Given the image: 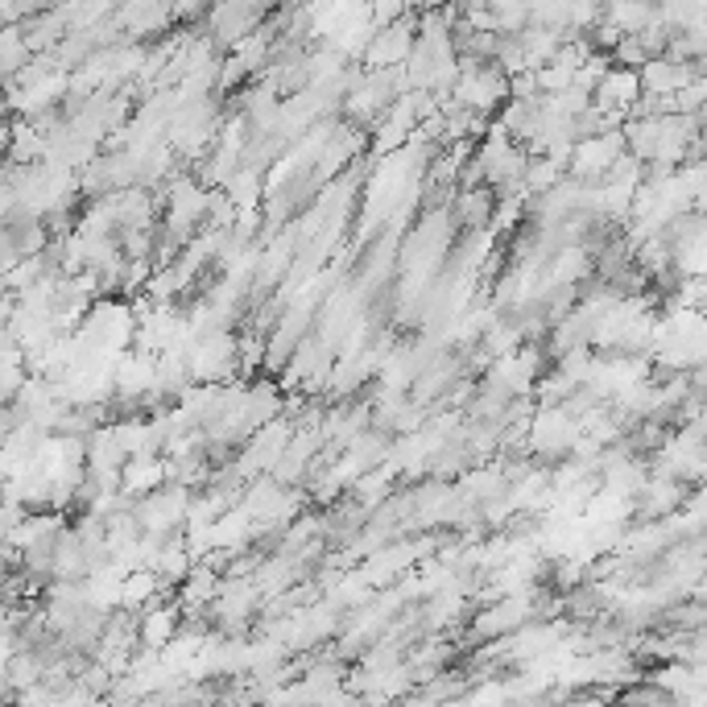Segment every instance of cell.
<instances>
[{
  "mask_svg": "<svg viewBox=\"0 0 707 707\" xmlns=\"http://www.w3.org/2000/svg\"><path fill=\"white\" fill-rule=\"evenodd\" d=\"M414 34H418V18L414 13H402L397 21L390 25H376V34L369 37L364 46V67L369 71H381V67H402L414 50Z\"/></svg>",
  "mask_w": 707,
  "mask_h": 707,
  "instance_id": "2",
  "label": "cell"
},
{
  "mask_svg": "<svg viewBox=\"0 0 707 707\" xmlns=\"http://www.w3.org/2000/svg\"><path fill=\"white\" fill-rule=\"evenodd\" d=\"M186 369L190 381H228L236 372V335L228 327H211L190 348H186Z\"/></svg>",
  "mask_w": 707,
  "mask_h": 707,
  "instance_id": "1",
  "label": "cell"
},
{
  "mask_svg": "<svg viewBox=\"0 0 707 707\" xmlns=\"http://www.w3.org/2000/svg\"><path fill=\"white\" fill-rule=\"evenodd\" d=\"M158 484H166V455H129L120 464V488L129 497H146Z\"/></svg>",
  "mask_w": 707,
  "mask_h": 707,
  "instance_id": "3",
  "label": "cell"
},
{
  "mask_svg": "<svg viewBox=\"0 0 707 707\" xmlns=\"http://www.w3.org/2000/svg\"><path fill=\"white\" fill-rule=\"evenodd\" d=\"M476 704H497V699H509V683H488V687L472 691Z\"/></svg>",
  "mask_w": 707,
  "mask_h": 707,
  "instance_id": "6",
  "label": "cell"
},
{
  "mask_svg": "<svg viewBox=\"0 0 707 707\" xmlns=\"http://www.w3.org/2000/svg\"><path fill=\"white\" fill-rule=\"evenodd\" d=\"M492 207H497V195H492V186H467L455 195V220L464 223L467 232H484L488 223H492Z\"/></svg>",
  "mask_w": 707,
  "mask_h": 707,
  "instance_id": "4",
  "label": "cell"
},
{
  "mask_svg": "<svg viewBox=\"0 0 707 707\" xmlns=\"http://www.w3.org/2000/svg\"><path fill=\"white\" fill-rule=\"evenodd\" d=\"M42 153H46V137L21 116V120H13V132H9V149H4V162H18V166H25V162H42Z\"/></svg>",
  "mask_w": 707,
  "mask_h": 707,
  "instance_id": "5",
  "label": "cell"
},
{
  "mask_svg": "<svg viewBox=\"0 0 707 707\" xmlns=\"http://www.w3.org/2000/svg\"><path fill=\"white\" fill-rule=\"evenodd\" d=\"M9 132H13V120H0V158H4V149H9Z\"/></svg>",
  "mask_w": 707,
  "mask_h": 707,
  "instance_id": "7",
  "label": "cell"
}]
</instances>
